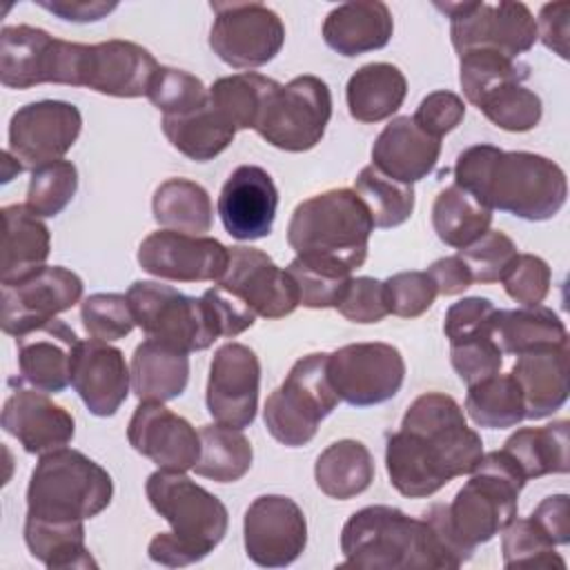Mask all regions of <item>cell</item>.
I'll return each instance as SVG.
<instances>
[{
    "instance_id": "cell-31",
    "label": "cell",
    "mask_w": 570,
    "mask_h": 570,
    "mask_svg": "<svg viewBox=\"0 0 570 570\" xmlns=\"http://www.w3.org/2000/svg\"><path fill=\"white\" fill-rule=\"evenodd\" d=\"M4 234H2V285L18 283L40 267L51 252L49 227L27 205L2 207Z\"/></svg>"
},
{
    "instance_id": "cell-2",
    "label": "cell",
    "mask_w": 570,
    "mask_h": 570,
    "mask_svg": "<svg viewBox=\"0 0 570 570\" xmlns=\"http://www.w3.org/2000/svg\"><path fill=\"white\" fill-rule=\"evenodd\" d=\"M454 185L488 209L523 220H548L568 198L566 171L532 151H503L494 145H472L454 163Z\"/></svg>"
},
{
    "instance_id": "cell-55",
    "label": "cell",
    "mask_w": 570,
    "mask_h": 570,
    "mask_svg": "<svg viewBox=\"0 0 570 570\" xmlns=\"http://www.w3.org/2000/svg\"><path fill=\"white\" fill-rule=\"evenodd\" d=\"M334 309H338L347 321L361 325L383 321L390 314L383 281L372 276H352Z\"/></svg>"
},
{
    "instance_id": "cell-11",
    "label": "cell",
    "mask_w": 570,
    "mask_h": 570,
    "mask_svg": "<svg viewBox=\"0 0 570 570\" xmlns=\"http://www.w3.org/2000/svg\"><path fill=\"white\" fill-rule=\"evenodd\" d=\"M450 18V40L461 56L472 49H492L519 58L534 47L537 22L523 2H434Z\"/></svg>"
},
{
    "instance_id": "cell-27",
    "label": "cell",
    "mask_w": 570,
    "mask_h": 570,
    "mask_svg": "<svg viewBox=\"0 0 570 570\" xmlns=\"http://www.w3.org/2000/svg\"><path fill=\"white\" fill-rule=\"evenodd\" d=\"M439 156L441 140L416 127L412 116L392 118L372 145V165L405 185L432 174Z\"/></svg>"
},
{
    "instance_id": "cell-13",
    "label": "cell",
    "mask_w": 570,
    "mask_h": 570,
    "mask_svg": "<svg viewBox=\"0 0 570 570\" xmlns=\"http://www.w3.org/2000/svg\"><path fill=\"white\" fill-rule=\"evenodd\" d=\"M212 51L234 69L263 67L285 42V27L276 11L261 2H212Z\"/></svg>"
},
{
    "instance_id": "cell-3",
    "label": "cell",
    "mask_w": 570,
    "mask_h": 570,
    "mask_svg": "<svg viewBox=\"0 0 570 570\" xmlns=\"http://www.w3.org/2000/svg\"><path fill=\"white\" fill-rule=\"evenodd\" d=\"M470 474L452 503H432L421 514L456 566H463L479 543L490 541L517 517L519 494L528 483L503 448L483 452Z\"/></svg>"
},
{
    "instance_id": "cell-58",
    "label": "cell",
    "mask_w": 570,
    "mask_h": 570,
    "mask_svg": "<svg viewBox=\"0 0 570 570\" xmlns=\"http://www.w3.org/2000/svg\"><path fill=\"white\" fill-rule=\"evenodd\" d=\"M203 301L209 307V314L214 318L218 336L234 338V336L243 334L245 330H249L256 321L254 309L245 301H240L236 294L227 292L220 285L205 289Z\"/></svg>"
},
{
    "instance_id": "cell-48",
    "label": "cell",
    "mask_w": 570,
    "mask_h": 570,
    "mask_svg": "<svg viewBox=\"0 0 570 570\" xmlns=\"http://www.w3.org/2000/svg\"><path fill=\"white\" fill-rule=\"evenodd\" d=\"M147 98L163 116H183L203 107L209 98L203 80L176 67H158Z\"/></svg>"
},
{
    "instance_id": "cell-9",
    "label": "cell",
    "mask_w": 570,
    "mask_h": 570,
    "mask_svg": "<svg viewBox=\"0 0 570 570\" xmlns=\"http://www.w3.org/2000/svg\"><path fill=\"white\" fill-rule=\"evenodd\" d=\"M127 298L134 321L147 338L174 345L187 354L207 350L218 338L203 296H187L156 281H136L127 289Z\"/></svg>"
},
{
    "instance_id": "cell-41",
    "label": "cell",
    "mask_w": 570,
    "mask_h": 570,
    "mask_svg": "<svg viewBox=\"0 0 570 570\" xmlns=\"http://www.w3.org/2000/svg\"><path fill=\"white\" fill-rule=\"evenodd\" d=\"M200 434V456L194 465L196 474L218 481L234 483L243 479L254 461V450L249 439L238 428L223 423L203 425Z\"/></svg>"
},
{
    "instance_id": "cell-22",
    "label": "cell",
    "mask_w": 570,
    "mask_h": 570,
    "mask_svg": "<svg viewBox=\"0 0 570 570\" xmlns=\"http://www.w3.org/2000/svg\"><path fill=\"white\" fill-rule=\"evenodd\" d=\"M156 58L129 40L82 45L80 87L116 98L147 96L158 71Z\"/></svg>"
},
{
    "instance_id": "cell-49",
    "label": "cell",
    "mask_w": 570,
    "mask_h": 570,
    "mask_svg": "<svg viewBox=\"0 0 570 570\" xmlns=\"http://www.w3.org/2000/svg\"><path fill=\"white\" fill-rule=\"evenodd\" d=\"M287 274L296 283L298 305L309 309H327L336 307L352 274H343L323 265L307 263L303 258H294L287 265Z\"/></svg>"
},
{
    "instance_id": "cell-10",
    "label": "cell",
    "mask_w": 570,
    "mask_h": 570,
    "mask_svg": "<svg viewBox=\"0 0 570 570\" xmlns=\"http://www.w3.org/2000/svg\"><path fill=\"white\" fill-rule=\"evenodd\" d=\"M82 45L53 38L49 31L16 24L0 33V82L9 89L36 85L80 87Z\"/></svg>"
},
{
    "instance_id": "cell-30",
    "label": "cell",
    "mask_w": 570,
    "mask_h": 570,
    "mask_svg": "<svg viewBox=\"0 0 570 570\" xmlns=\"http://www.w3.org/2000/svg\"><path fill=\"white\" fill-rule=\"evenodd\" d=\"M131 390L138 401L167 403L178 399L189 381V356L187 352L145 338L131 356Z\"/></svg>"
},
{
    "instance_id": "cell-19",
    "label": "cell",
    "mask_w": 570,
    "mask_h": 570,
    "mask_svg": "<svg viewBox=\"0 0 570 570\" xmlns=\"http://www.w3.org/2000/svg\"><path fill=\"white\" fill-rule=\"evenodd\" d=\"M138 263L147 274L165 281H220L229 263V247L209 236L158 229L140 243Z\"/></svg>"
},
{
    "instance_id": "cell-5",
    "label": "cell",
    "mask_w": 570,
    "mask_h": 570,
    "mask_svg": "<svg viewBox=\"0 0 570 570\" xmlns=\"http://www.w3.org/2000/svg\"><path fill=\"white\" fill-rule=\"evenodd\" d=\"M343 563L358 570H452L436 530L392 505H367L341 530Z\"/></svg>"
},
{
    "instance_id": "cell-33",
    "label": "cell",
    "mask_w": 570,
    "mask_h": 570,
    "mask_svg": "<svg viewBox=\"0 0 570 570\" xmlns=\"http://www.w3.org/2000/svg\"><path fill=\"white\" fill-rule=\"evenodd\" d=\"M492 338L503 354H525L541 347L568 345L566 323L543 305L519 309H494Z\"/></svg>"
},
{
    "instance_id": "cell-62",
    "label": "cell",
    "mask_w": 570,
    "mask_h": 570,
    "mask_svg": "<svg viewBox=\"0 0 570 570\" xmlns=\"http://www.w3.org/2000/svg\"><path fill=\"white\" fill-rule=\"evenodd\" d=\"M38 7L69 22H96L111 13L118 2L105 0H38Z\"/></svg>"
},
{
    "instance_id": "cell-61",
    "label": "cell",
    "mask_w": 570,
    "mask_h": 570,
    "mask_svg": "<svg viewBox=\"0 0 570 570\" xmlns=\"http://www.w3.org/2000/svg\"><path fill=\"white\" fill-rule=\"evenodd\" d=\"M428 274L430 278L434 281L436 285V292L443 294V296H456V294H463L474 281H472V274L468 269V265L461 261L459 254L454 256H443L439 261H434L430 267H428Z\"/></svg>"
},
{
    "instance_id": "cell-12",
    "label": "cell",
    "mask_w": 570,
    "mask_h": 570,
    "mask_svg": "<svg viewBox=\"0 0 570 570\" xmlns=\"http://www.w3.org/2000/svg\"><path fill=\"white\" fill-rule=\"evenodd\" d=\"M332 118V91L318 76H296L269 98L256 134L283 151L316 147Z\"/></svg>"
},
{
    "instance_id": "cell-20",
    "label": "cell",
    "mask_w": 570,
    "mask_h": 570,
    "mask_svg": "<svg viewBox=\"0 0 570 570\" xmlns=\"http://www.w3.org/2000/svg\"><path fill=\"white\" fill-rule=\"evenodd\" d=\"M218 285L236 294L263 318H283L298 307V289L287 269H281L256 247H229V263Z\"/></svg>"
},
{
    "instance_id": "cell-51",
    "label": "cell",
    "mask_w": 570,
    "mask_h": 570,
    "mask_svg": "<svg viewBox=\"0 0 570 570\" xmlns=\"http://www.w3.org/2000/svg\"><path fill=\"white\" fill-rule=\"evenodd\" d=\"M80 318L91 338L118 341L125 338L136 321L127 294H91L80 305Z\"/></svg>"
},
{
    "instance_id": "cell-38",
    "label": "cell",
    "mask_w": 570,
    "mask_h": 570,
    "mask_svg": "<svg viewBox=\"0 0 570 570\" xmlns=\"http://www.w3.org/2000/svg\"><path fill=\"white\" fill-rule=\"evenodd\" d=\"M278 87L281 85L276 80L263 73L245 71L214 80V85L207 91L212 107H216L238 131L256 129L269 98Z\"/></svg>"
},
{
    "instance_id": "cell-4",
    "label": "cell",
    "mask_w": 570,
    "mask_h": 570,
    "mask_svg": "<svg viewBox=\"0 0 570 570\" xmlns=\"http://www.w3.org/2000/svg\"><path fill=\"white\" fill-rule=\"evenodd\" d=\"M151 508L171 525L149 541L154 563L183 568L205 559L225 537L229 514L225 503L191 481L185 472L156 470L145 483Z\"/></svg>"
},
{
    "instance_id": "cell-24",
    "label": "cell",
    "mask_w": 570,
    "mask_h": 570,
    "mask_svg": "<svg viewBox=\"0 0 570 570\" xmlns=\"http://www.w3.org/2000/svg\"><path fill=\"white\" fill-rule=\"evenodd\" d=\"M0 423L29 454L38 456L67 448L76 434L73 416L53 403L47 392L33 387H18L9 394Z\"/></svg>"
},
{
    "instance_id": "cell-59",
    "label": "cell",
    "mask_w": 570,
    "mask_h": 570,
    "mask_svg": "<svg viewBox=\"0 0 570 570\" xmlns=\"http://www.w3.org/2000/svg\"><path fill=\"white\" fill-rule=\"evenodd\" d=\"M568 18H570V2H548L541 7L537 22V38L557 53L559 58L568 60Z\"/></svg>"
},
{
    "instance_id": "cell-6",
    "label": "cell",
    "mask_w": 570,
    "mask_h": 570,
    "mask_svg": "<svg viewBox=\"0 0 570 570\" xmlns=\"http://www.w3.org/2000/svg\"><path fill=\"white\" fill-rule=\"evenodd\" d=\"M372 216L354 189H327L296 205L287 243L298 258L352 274L367 258Z\"/></svg>"
},
{
    "instance_id": "cell-35",
    "label": "cell",
    "mask_w": 570,
    "mask_h": 570,
    "mask_svg": "<svg viewBox=\"0 0 570 570\" xmlns=\"http://www.w3.org/2000/svg\"><path fill=\"white\" fill-rule=\"evenodd\" d=\"M568 432L570 423L566 419L543 428H521L505 439L503 450L514 459L528 481L546 474H566L570 470Z\"/></svg>"
},
{
    "instance_id": "cell-23",
    "label": "cell",
    "mask_w": 570,
    "mask_h": 570,
    "mask_svg": "<svg viewBox=\"0 0 570 570\" xmlns=\"http://www.w3.org/2000/svg\"><path fill=\"white\" fill-rule=\"evenodd\" d=\"M278 207V189L258 165H240L218 194V216L225 232L236 240L269 236Z\"/></svg>"
},
{
    "instance_id": "cell-50",
    "label": "cell",
    "mask_w": 570,
    "mask_h": 570,
    "mask_svg": "<svg viewBox=\"0 0 570 570\" xmlns=\"http://www.w3.org/2000/svg\"><path fill=\"white\" fill-rule=\"evenodd\" d=\"M456 254L468 265L474 283H497L503 278L519 249L508 234L499 229H488L476 240L461 247Z\"/></svg>"
},
{
    "instance_id": "cell-54",
    "label": "cell",
    "mask_w": 570,
    "mask_h": 570,
    "mask_svg": "<svg viewBox=\"0 0 570 570\" xmlns=\"http://www.w3.org/2000/svg\"><path fill=\"white\" fill-rule=\"evenodd\" d=\"M450 363L465 385L497 374L503 365V352L494 343L492 334L450 343Z\"/></svg>"
},
{
    "instance_id": "cell-45",
    "label": "cell",
    "mask_w": 570,
    "mask_h": 570,
    "mask_svg": "<svg viewBox=\"0 0 570 570\" xmlns=\"http://www.w3.org/2000/svg\"><path fill=\"white\" fill-rule=\"evenodd\" d=\"M476 107L492 125L514 134L534 129L543 114L541 98L523 82H508L490 91Z\"/></svg>"
},
{
    "instance_id": "cell-39",
    "label": "cell",
    "mask_w": 570,
    "mask_h": 570,
    "mask_svg": "<svg viewBox=\"0 0 570 570\" xmlns=\"http://www.w3.org/2000/svg\"><path fill=\"white\" fill-rule=\"evenodd\" d=\"M492 209L459 185L441 189L432 205V227L441 243L461 249L490 229Z\"/></svg>"
},
{
    "instance_id": "cell-56",
    "label": "cell",
    "mask_w": 570,
    "mask_h": 570,
    "mask_svg": "<svg viewBox=\"0 0 570 570\" xmlns=\"http://www.w3.org/2000/svg\"><path fill=\"white\" fill-rule=\"evenodd\" d=\"M494 303L483 296H470L452 303L445 312L443 334L450 343H459L465 338L492 334V316Z\"/></svg>"
},
{
    "instance_id": "cell-8",
    "label": "cell",
    "mask_w": 570,
    "mask_h": 570,
    "mask_svg": "<svg viewBox=\"0 0 570 570\" xmlns=\"http://www.w3.org/2000/svg\"><path fill=\"white\" fill-rule=\"evenodd\" d=\"M327 376V354L314 352L298 358L285 381L267 396L263 419L267 432L287 448L307 445L318 423L338 405Z\"/></svg>"
},
{
    "instance_id": "cell-25",
    "label": "cell",
    "mask_w": 570,
    "mask_h": 570,
    "mask_svg": "<svg viewBox=\"0 0 570 570\" xmlns=\"http://www.w3.org/2000/svg\"><path fill=\"white\" fill-rule=\"evenodd\" d=\"M71 385L94 416H114L131 387L125 354L107 341H80L71 363Z\"/></svg>"
},
{
    "instance_id": "cell-37",
    "label": "cell",
    "mask_w": 570,
    "mask_h": 570,
    "mask_svg": "<svg viewBox=\"0 0 570 570\" xmlns=\"http://www.w3.org/2000/svg\"><path fill=\"white\" fill-rule=\"evenodd\" d=\"M154 220L163 229L205 236L212 229L214 207L207 189L187 178H167L151 198Z\"/></svg>"
},
{
    "instance_id": "cell-47",
    "label": "cell",
    "mask_w": 570,
    "mask_h": 570,
    "mask_svg": "<svg viewBox=\"0 0 570 570\" xmlns=\"http://www.w3.org/2000/svg\"><path fill=\"white\" fill-rule=\"evenodd\" d=\"M78 169L71 160H53L31 171L27 207L40 218L58 216L76 196Z\"/></svg>"
},
{
    "instance_id": "cell-52",
    "label": "cell",
    "mask_w": 570,
    "mask_h": 570,
    "mask_svg": "<svg viewBox=\"0 0 570 570\" xmlns=\"http://www.w3.org/2000/svg\"><path fill=\"white\" fill-rule=\"evenodd\" d=\"M387 309L401 318H416L428 312L436 298V285L428 272H399L383 281Z\"/></svg>"
},
{
    "instance_id": "cell-15",
    "label": "cell",
    "mask_w": 570,
    "mask_h": 570,
    "mask_svg": "<svg viewBox=\"0 0 570 570\" xmlns=\"http://www.w3.org/2000/svg\"><path fill=\"white\" fill-rule=\"evenodd\" d=\"M82 116L65 100H38L20 107L9 120L11 156L24 169L60 160L78 140Z\"/></svg>"
},
{
    "instance_id": "cell-17",
    "label": "cell",
    "mask_w": 570,
    "mask_h": 570,
    "mask_svg": "<svg viewBox=\"0 0 570 570\" xmlns=\"http://www.w3.org/2000/svg\"><path fill=\"white\" fill-rule=\"evenodd\" d=\"M82 298V278L60 265H45L36 274L2 285V332L20 336L36 325L71 309Z\"/></svg>"
},
{
    "instance_id": "cell-32",
    "label": "cell",
    "mask_w": 570,
    "mask_h": 570,
    "mask_svg": "<svg viewBox=\"0 0 570 570\" xmlns=\"http://www.w3.org/2000/svg\"><path fill=\"white\" fill-rule=\"evenodd\" d=\"M407 80L396 65L367 62L358 67L345 87L350 116L358 122H381L396 114L405 100Z\"/></svg>"
},
{
    "instance_id": "cell-7",
    "label": "cell",
    "mask_w": 570,
    "mask_h": 570,
    "mask_svg": "<svg viewBox=\"0 0 570 570\" xmlns=\"http://www.w3.org/2000/svg\"><path fill=\"white\" fill-rule=\"evenodd\" d=\"M114 497L109 472L73 448L42 454L27 488V517L76 523L98 517Z\"/></svg>"
},
{
    "instance_id": "cell-53",
    "label": "cell",
    "mask_w": 570,
    "mask_h": 570,
    "mask_svg": "<svg viewBox=\"0 0 570 570\" xmlns=\"http://www.w3.org/2000/svg\"><path fill=\"white\" fill-rule=\"evenodd\" d=\"M550 265L534 254H517L501 283L505 294L521 307L541 305L550 292Z\"/></svg>"
},
{
    "instance_id": "cell-57",
    "label": "cell",
    "mask_w": 570,
    "mask_h": 570,
    "mask_svg": "<svg viewBox=\"0 0 570 570\" xmlns=\"http://www.w3.org/2000/svg\"><path fill=\"white\" fill-rule=\"evenodd\" d=\"M465 118V102L459 94L448 91V89H439L428 94L412 120L416 122V127H421L425 134H430L432 138H443L445 134H450L452 129H456L461 125V120Z\"/></svg>"
},
{
    "instance_id": "cell-18",
    "label": "cell",
    "mask_w": 570,
    "mask_h": 570,
    "mask_svg": "<svg viewBox=\"0 0 570 570\" xmlns=\"http://www.w3.org/2000/svg\"><path fill=\"white\" fill-rule=\"evenodd\" d=\"M261 385V363L252 347L225 343L216 350L207 379V412L216 423L247 428L256 419Z\"/></svg>"
},
{
    "instance_id": "cell-21",
    "label": "cell",
    "mask_w": 570,
    "mask_h": 570,
    "mask_svg": "<svg viewBox=\"0 0 570 570\" xmlns=\"http://www.w3.org/2000/svg\"><path fill=\"white\" fill-rule=\"evenodd\" d=\"M129 445L158 470L187 472L198 463L200 434L194 425L163 403L140 401L127 425Z\"/></svg>"
},
{
    "instance_id": "cell-29",
    "label": "cell",
    "mask_w": 570,
    "mask_h": 570,
    "mask_svg": "<svg viewBox=\"0 0 570 570\" xmlns=\"http://www.w3.org/2000/svg\"><path fill=\"white\" fill-rule=\"evenodd\" d=\"M394 31L392 11L385 2H343L323 22V40L345 58L383 49Z\"/></svg>"
},
{
    "instance_id": "cell-34",
    "label": "cell",
    "mask_w": 570,
    "mask_h": 570,
    "mask_svg": "<svg viewBox=\"0 0 570 570\" xmlns=\"http://www.w3.org/2000/svg\"><path fill=\"white\" fill-rule=\"evenodd\" d=\"M163 131L174 149L196 163H207L223 154L234 136V125L212 107L209 98L203 107L183 116H163Z\"/></svg>"
},
{
    "instance_id": "cell-40",
    "label": "cell",
    "mask_w": 570,
    "mask_h": 570,
    "mask_svg": "<svg viewBox=\"0 0 570 570\" xmlns=\"http://www.w3.org/2000/svg\"><path fill=\"white\" fill-rule=\"evenodd\" d=\"M24 543L31 557H36L51 570L98 566L85 546V521L56 523L27 517Z\"/></svg>"
},
{
    "instance_id": "cell-16",
    "label": "cell",
    "mask_w": 570,
    "mask_h": 570,
    "mask_svg": "<svg viewBox=\"0 0 570 570\" xmlns=\"http://www.w3.org/2000/svg\"><path fill=\"white\" fill-rule=\"evenodd\" d=\"M243 539L245 552L256 566L285 568L307 546V521L294 499L263 494L245 510Z\"/></svg>"
},
{
    "instance_id": "cell-26",
    "label": "cell",
    "mask_w": 570,
    "mask_h": 570,
    "mask_svg": "<svg viewBox=\"0 0 570 570\" xmlns=\"http://www.w3.org/2000/svg\"><path fill=\"white\" fill-rule=\"evenodd\" d=\"M80 338L76 332L49 318L16 338L20 381L33 390L58 394L71 383V363Z\"/></svg>"
},
{
    "instance_id": "cell-43",
    "label": "cell",
    "mask_w": 570,
    "mask_h": 570,
    "mask_svg": "<svg viewBox=\"0 0 570 570\" xmlns=\"http://www.w3.org/2000/svg\"><path fill=\"white\" fill-rule=\"evenodd\" d=\"M354 191L365 203L374 227L390 229L403 225L414 212V189L412 185L399 183L374 165H365L356 180Z\"/></svg>"
},
{
    "instance_id": "cell-60",
    "label": "cell",
    "mask_w": 570,
    "mask_h": 570,
    "mask_svg": "<svg viewBox=\"0 0 570 570\" xmlns=\"http://www.w3.org/2000/svg\"><path fill=\"white\" fill-rule=\"evenodd\" d=\"M530 519L543 530L554 546L570 543V503L568 494L546 497L530 514Z\"/></svg>"
},
{
    "instance_id": "cell-44",
    "label": "cell",
    "mask_w": 570,
    "mask_h": 570,
    "mask_svg": "<svg viewBox=\"0 0 570 570\" xmlns=\"http://www.w3.org/2000/svg\"><path fill=\"white\" fill-rule=\"evenodd\" d=\"M530 67L492 49H472L459 56V82L465 98L476 107L490 91L508 82H525Z\"/></svg>"
},
{
    "instance_id": "cell-28",
    "label": "cell",
    "mask_w": 570,
    "mask_h": 570,
    "mask_svg": "<svg viewBox=\"0 0 570 570\" xmlns=\"http://www.w3.org/2000/svg\"><path fill=\"white\" fill-rule=\"evenodd\" d=\"M510 376L521 390L525 419L552 416L568 401V345L519 354Z\"/></svg>"
},
{
    "instance_id": "cell-14",
    "label": "cell",
    "mask_w": 570,
    "mask_h": 570,
    "mask_svg": "<svg viewBox=\"0 0 570 570\" xmlns=\"http://www.w3.org/2000/svg\"><path fill=\"white\" fill-rule=\"evenodd\" d=\"M327 376L341 401L370 407L399 394L405 361L390 343H350L327 354Z\"/></svg>"
},
{
    "instance_id": "cell-46",
    "label": "cell",
    "mask_w": 570,
    "mask_h": 570,
    "mask_svg": "<svg viewBox=\"0 0 570 570\" xmlns=\"http://www.w3.org/2000/svg\"><path fill=\"white\" fill-rule=\"evenodd\" d=\"M501 532V552L505 568H566L563 557L554 552V543L530 517H514Z\"/></svg>"
},
{
    "instance_id": "cell-1",
    "label": "cell",
    "mask_w": 570,
    "mask_h": 570,
    "mask_svg": "<svg viewBox=\"0 0 570 570\" xmlns=\"http://www.w3.org/2000/svg\"><path fill=\"white\" fill-rule=\"evenodd\" d=\"M481 456V436L443 392L416 396L385 445L390 483L410 499L432 497L452 479L470 474Z\"/></svg>"
},
{
    "instance_id": "cell-42",
    "label": "cell",
    "mask_w": 570,
    "mask_h": 570,
    "mask_svg": "<svg viewBox=\"0 0 570 570\" xmlns=\"http://www.w3.org/2000/svg\"><path fill=\"white\" fill-rule=\"evenodd\" d=\"M465 412L479 428L488 430L514 428L525 419L523 396L517 381L501 372L468 385Z\"/></svg>"
},
{
    "instance_id": "cell-36",
    "label": "cell",
    "mask_w": 570,
    "mask_h": 570,
    "mask_svg": "<svg viewBox=\"0 0 570 570\" xmlns=\"http://www.w3.org/2000/svg\"><path fill=\"white\" fill-rule=\"evenodd\" d=\"M314 479L323 494L347 501L365 492L374 481V459L361 441L341 439L318 454Z\"/></svg>"
}]
</instances>
